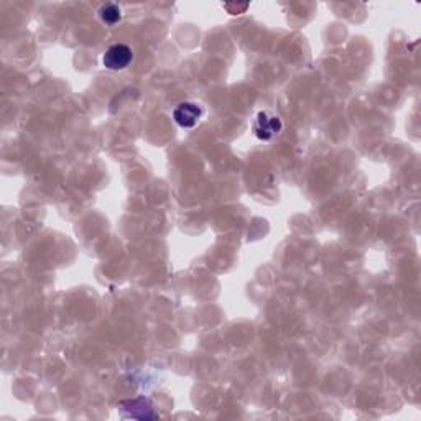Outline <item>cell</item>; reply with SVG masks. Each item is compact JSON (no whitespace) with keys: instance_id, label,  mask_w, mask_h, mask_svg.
Returning a JSON list of instances; mask_svg holds the SVG:
<instances>
[{"instance_id":"obj_1","label":"cell","mask_w":421,"mask_h":421,"mask_svg":"<svg viewBox=\"0 0 421 421\" xmlns=\"http://www.w3.org/2000/svg\"><path fill=\"white\" fill-rule=\"evenodd\" d=\"M133 53L130 46L124 45V43H117L106 50L102 56V64L111 71H122L132 63Z\"/></svg>"},{"instance_id":"obj_2","label":"cell","mask_w":421,"mask_h":421,"mask_svg":"<svg viewBox=\"0 0 421 421\" xmlns=\"http://www.w3.org/2000/svg\"><path fill=\"white\" fill-rule=\"evenodd\" d=\"M281 127H283V124H281L279 115H273L270 112L262 111L255 117L254 133L260 140H270L272 137H275L280 132Z\"/></svg>"},{"instance_id":"obj_4","label":"cell","mask_w":421,"mask_h":421,"mask_svg":"<svg viewBox=\"0 0 421 421\" xmlns=\"http://www.w3.org/2000/svg\"><path fill=\"white\" fill-rule=\"evenodd\" d=\"M124 410H129V413L132 418H135L137 416V411H142V418L143 420H150V418H156V415L153 410H151V405L150 402L147 400V398H135V400H127L122 403Z\"/></svg>"},{"instance_id":"obj_3","label":"cell","mask_w":421,"mask_h":421,"mask_svg":"<svg viewBox=\"0 0 421 421\" xmlns=\"http://www.w3.org/2000/svg\"><path fill=\"white\" fill-rule=\"evenodd\" d=\"M201 114L203 109L196 102H181L173 111V119H175V122L180 127L191 129L198 124V120L201 119Z\"/></svg>"},{"instance_id":"obj_5","label":"cell","mask_w":421,"mask_h":421,"mask_svg":"<svg viewBox=\"0 0 421 421\" xmlns=\"http://www.w3.org/2000/svg\"><path fill=\"white\" fill-rule=\"evenodd\" d=\"M99 17H101L104 24L115 25L117 21H120V19H122V10H120V7L115 6V3H104V6L99 8Z\"/></svg>"}]
</instances>
